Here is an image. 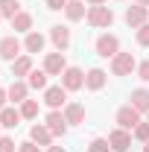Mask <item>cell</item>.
Here are the masks:
<instances>
[{"instance_id":"cell-1","label":"cell","mask_w":149,"mask_h":152,"mask_svg":"<svg viewBox=\"0 0 149 152\" xmlns=\"http://www.w3.org/2000/svg\"><path fill=\"white\" fill-rule=\"evenodd\" d=\"M88 23L91 26H96V29H102V26H111L114 23V12L108 9V6H88Z\"/></svg>"},{"instance_id":"cell-2","label":"cell","mask_w":149,"mask_h":152,"mask_svg":"<svg viewBox=\"0 0 149 152\" xmlns=\"http://www.w3.org/2000/svg\"><path fill=\"white\" fill-rule=\"evenodd\" d=\"M131 70H137V61L131 53H117L111 58V73L114 76H131Z\"/></svg>"},{"instance_id":"cell-3","label":"cell","mask_w":149,"mask_h":152,"mask_svg":"<svg viewBox=\"0 0 149 152\" xmlns=\"http://www.w3.org/2000/svg\"><path fill=\"white\" fill-rule=\"evenodd\" d=\"M114 120H117V129H126V132L131 129V132H134V129H137V123H140V111H137V108H131V105H123V108L117 111Z\"/></svg>"},{"instance_id":"cell-4","label":"cell","mask_w":149,"mask_h":152,"mask_svg":"<svg viewBox=\"0 0 149 152\" xmlns=\"http://www.w3.org/2000/svg\"><path fill=\"white\" fill-rule=\"evenodd\" d=\"M96 53L102 58H114L120 53V38L117 35H99L96 38Z\"/></svg>"},{"instance_id":"cell-5","label":"cell","mask_w":149,"mask_h":152,"mask_svg":"<svg viewBox=\"0 0 149 152\" xmlns=\"http://www.w3.org/2000/svg\"><path fill=\"white\" fill-rule=\"evenodd\" d=\"M126 23H129L131 29H140L143 23H149V9L140 6V3L129 6V9H126Z\"/></svg>"},{"instance_id":"cell-6","label":"cell","mask_w":149,"mask_h":152,"mask_svg":"<svg viewBox=\"0 0 149 152\" xmlns=\"http://www.w3.org/2000/svg\"><path fill=\"white\" fill-rule=\"evenodd\" d=\"M61 85H64V91H79V88H85V73L79 67H67L61 73Z\"/></svg>"},{"instance_id":"cell-7","label":"cell","mask_w":149,"mask_h":152,"mask_svg":"<svg viewBox=\"0 0 149 152\" xmlns=\"http://www.w3.org/2000/svg\"><path fill=\"white\" fill-rule=\"evenodd\" d=\"M20 44L15 35H6L3 41H0V58H6V61H15V58H20Z\"/></svg>"},{"instance_id":"cell-8","label":"cell","mask_w":149,"mask_h":152,"mask_svg":"<svg viewBox=\"0 0 149 152\" xmlns=\"http://www.w3.org/2000/svg\"><path fill=\"white\" fill-rule=\"evenodd\" d=\"M44 70H47L50 76H61L64 70H67L64 53H47V58H44Z\"/></svg>"},{"instance_id":"cell-9","label":"cell","mask_w":149,"mask_h":152,"mask_svg":"<svg viewBox=\"0 0 149 152\" xmlns=\"http://www.w3.org/2000/svg\"><path fill=\"white\" fill-rule=\"evenodd\" d=\"M64 99H67V91H64V85H53V88H47L44 91V102L56 111L58 105H64Z\"/></svg>"},{"instance_id":"cell-10","label":"cell","mask_w":149,"mask_h":152,"mask_svg":"<svg viewBox=\"0 0 149 152\" xmlns=\"http://www.w3.org/2000/svg\"><path fill=\"white\" fill-rule=\"evenodd\" d=\"M50 38H53V44H56L58 53H64V50L70 47V29H67V26H61V23L50 29Z\"/></svg>"},{"instance_id":"cell-11","label":"cell","mask_w":149,"mask_h":152,"mask_svg":"<svg viewBox=\"0 0 149 152\" xmlns=\"http://www.w3.org/2000/svg\"><path fill=\"white\" fill-rule=\"evenodd\" d=\"M105 79H108V73H105V70H99V67H91V70L85 73V88H91V91H99V88H105Z\"/></svg>"},{"instance_id":"cell-12","label":"cell","mask_w":149,"mask_h":152,"mask_svg":"<svg viewBox=\"0 0 149 152\" xmlns=\"http://www.w3.org/2000/svg\"><path fill=\"white\" fill-rule=\"evenodd\" d=\"M108 143H111V149H114V152H126V149L131 146V134L126 132V129H117V132H111Z\"/></svg>"},{"instance_id":"cell-13","label":"cell","mask_w":149,"mask_h":152,"mask_svg":"<svg viewBox=\"0 0 149 152\" xmlns=\"http://www.w3.org/2000/svg\"><path fill=\"white\" fill-rule=\"evenodd\" d=\"M64 120H67L70 126L85 123V105H79V102H67V105H64Z\"/></svg>"},{"instance_id":"cell-14","label":"cell","mask_w":149,"mask_h":152,"mask_svg":"<svg viewBox=\"0 0 149 152\" xmlns=\"http://www.w3.org/2000/svg\"><path fill=\"white\" fill-rule=\"evenodd\" d=\"M29 140H32V143H38V146H50V140H53V132H50L47 126L35 123V126L29 129Z\"/></svg>"},{"instance_id":"cell-15","label":"cell","mask_w":149,"mask_h":152,"mask_svg":"<svg viewBox=\"0 0 149 152\" xmlns=\"http://www.w3.org/2000/svg\"><path fill=\"white\" fill-rule=\"evenodd\" d=\"M47 129H50L53 134H64V132H67L64 114H61V111H50V114H47Z\"/></svg>"},{"instance_id":"cell-16","label":"cell","mask_w":149,"mask_h":152,"mask_svg":"<svg viewBox=\"0 0 149 152\" xmlns=\"http://www.w3.org/2000/svg\"><path fill=\"white\" fill-rule=\"evenodd\" d=\"M64 15H67V20H82L88 15V12H85V0H67Z\"/></svg>"},{"instance_id":"cell-17","label":"cell","mask_w":149,"mask_h":152,"mask_svg":"<svg viewBox=\"0 0 149 152\" xmlns=\"http://www.w3.org/2000/svg\"><path fill=\"white\" fill-rule=\"evenodd\" d=\"M20 120H23L20 108H3V111H0V126H6V129H15Z\"/></svg>"},{"instance_id":"cell-18","label":"cell","mask_w":149,"mask_h":152,"mask_svg":"<svg viewBox=\"0 0 149 152\" xmlns=\"http://www.w3.org/2000/svg\"><path fill=\"white\" fill-rule=\"evenodd\" d=\"M44 44H47V38L41 35V32H26L23 50H26V53H41V50H44Z\"/></svg>"},{"instance_id":"cell-19","label":"cell","mask_w":149,"mask_h":152,"mask_svg":"<svg viewBox=\"0 0 149 152\" xmlns=\"http://www.w3.org/2000/svg\"><path fill=\"white\" fill-rule=\"evenodd\" d=\"M6 94H9V99H12V102H23V99H26V94H29V85L15 79V82L9 85V91H6Z\"/></svg>"},{"instance_id":"cell-20","label":"cell","mask_w":149,"mask_h":152,"mask_svg":"<svg viewBox=\"0 0 149 152\" xmlns=\"http://www.w3.org/2000/svg\"><path fill=\"white\" fill-rule=\"evenodd\" d=\"M12 29L15 32H32V15L29 12H18L12 18Z\"/></svg>"},{"instance_id":"cell-21","label":"cell","mask_w":149,"mask_h":152,"mask_svg":"<svg viewBox=\"0 0 149 152\" xmlns=\"http://www.w3.org/2000/svg\"><path fill=\"white\" fill-rule=\"evenodd\" d=\"M131 108H137V111H149V91H146V88L131 91Z\"/></svg>"},{"instance_id":"cell-22","label":"cell","mask_w":149,"mask_h":152,"mask_svg":"<svg viewBox=\"0 0 149 152\" xmlns=\"http://www.w3.org/2000/svg\"><path fill=\"white\" fill-rule=\"evenodd\" d=\"M32 73V58L29 56H20L12 61V76H29Z\"/></svg>"},{"instance_id":"cell-23","label":"cell","mask_w":149,"mask_h":152,"mask_svg":"<svg viewBox=\"0 0 149 152\" xmlns=\"http://www.w3.org/2000/svg\"><path fill=\"white\" fill-rule=\"evenodd\" d=\"M47 70H32L29 73V79H26V85L29 88H35V91H47Z\"/></svg>"},{"instance_id":"cell-24","label":"cell","mask_w":149,"mask_h":152,"mask_svg":"<svg viewBox=\"0 0 149 152\" xmlns=\"http://www.w3.org/2000/svg\"><path fill=\"white\" fill-rule=\"evenodd\" d=\"M18 12H20L18 0H0V15H3V18H15Z\"/></svg>"},{"instance_id":"cell-25","label":"cell","mask_w":149,"mask_h":152,"mask_svg":"<svg viewBox=\"0 0 149 152\" xmlns=\"http://www.w3.org/2000/svg\"><path fill=\"white\" fill-rule=\"evenodd\" d=\"M20 114H23L26 120H35L38 117V102L35 99H23V102H20Z\"/></svg>"},{"instance_id":"cell-26","label":"cell","mask_w":149,"mask_h":152,"mask_svg":"<svg viewBox=\"0 0 149 152\" xmlns=\"http://www.w3.org/2000/svg\"><path fill=\"white\" fill-rule=\"evenodd\" d=\"M108 149H111V143H108L105 137H93L91 146H88V152H108Z\"/></svg>"},{"instance_id":"cell-27","label":"cell","mask_w":149,"mask_h":152,"mask_svg":"<svg viewBox=\"0 0 149 152\" xmlns=\"http://www.w3.org/2000/svg\"><path fill=\"white\" fill-rule=\"evenodd\" d=\"M134 137L146 143V140H149V123H137V129H134Z\"/></svg>"},{"instance_id":"cell-28","label":"cell","mask_w":149,"mask_h":152,"mask_svg":"<svg viewBox=\"0 0 149 152\" xmlns=\"http://www.w3.org/2000/svg\"><path fill=\"white\" fill-rule=\"evenodd\" d=\"M137 44H143V47H149V23H143V26L137 29Z\"/></svg>"},{"instance_id":"cell-29","label":"cell","mask_w":149,"mask_h":152,"mask_svg":"<svg viewBox=\"0 0 149 152\" xmlns=\"http://www.w3.org/2000/svg\"><path fill=\"white\" fill-rule=\"evenodd\" d=\"M0 152H15V140L12 137H0Z\"/></svg>"},{"instance_id":"cell-30","label":"cell","mask_w":149,"mask_h":152,"mask_svg":"<svg viewBox=\"0 0 149 152\" xmlns=\"http://www.w3.org/2000/svg\"><path fill=\"white\" fill-rule=\"evenodd\" d=\"M18 152H41V146L38 143H32V140H26V143H20Z\"/></svg>"},{"instance_id":"cell-31","label":"cell","mask_w":149,"mask_h":152,"mask_svg":"<svg viewBox=\"0 0 149 152\" xmlns=\"http://www.w3.org/2000/svg\"><path fill=\"white\" fill-rule=\"evenodd\" d=\"M137 76H140L143 82H149V61H143V64H137Z\"/></svg>"},{"instance_id":"cell-32","label":"cell","mask_w":149,"mask_h":152,"mask_svg":"<svg viewBox=\"0 0 149 152\" xmlns=\"http://www.w3.org/2000/svg\"><path fill=\"white\" fill-rule=\"evenodd\" d=\"M64 6H67V0H47V9H53V12L64 9Z\"/></svg>"},{"instance_id":"cell-33","label":"cell","mask_w":149,"mask_h":152,"mask_svg":"<svg viewBox=\"0 0 149 152\" xmlns=\"http://www.w3.org/2000/svg\"><path fill=\"white\" fill-rule=\"evenodd\" d=\"M6 96H9V94H6V91H3V88H0V111H3V108H6Z\"/></svg>"},{"instance_id":"cell-34","label":"cell","mask_w":149,"mask_h":152,"mask_svg":"<svg viewBox=\"0 0 149 152\" xmlns=\"http://www.w3.org/2000/svg\"><path fill=\"white\" fill-rule=\"evenodd\" d=\"M47 152H67V149H61V146H47Z\"/></svg>"},{"instance_id":"cell-35","label":"cell","mask_w":149,"mask_h":152,"mask_svg":"<svg viewBox=\"0 0 149 152\" xmlns=\"http://www.w3.org/2000/svg\"><path fill=\"white\" fill-rule=\"evenodd\" d=\"M91 6H105V0H88Z\"/></svg>"},{"instance_id":"cell-36","label":"cell","mask_w":149,"mask_h":152,"mask_svg":"<svg viewBox=\"0 0 149 152\" xmlns=\"http://www.w3.org/2000/svg\"><path fill=\"white\" fill-rule=\"evenodd\" d=\"M137 3H140V6H149V0H137Z\"/></svg>"},{"instance_id":"cell-37","label":"cell","mask_w":149,"mask_h":152,"mask_svg":"<svg viewBox=\"0 0 149 152\" xmlns=\"http://www.w3.org/2000/svg\"><path fill=\"white\" fill-rule=\"evenodd\" d=\"M143 152H149V140H146V143H143Z\"/></svg>"},{"instance_id":"cell-38","label":"cell","mask_w":149,"mask_h":152,"mask_svg":"<svg viewBox=\"0 0 149 152\" xmlns=\"http://www.w3.org/2000/svg\"><path fill=\"white\" fill-rule=\"evenodd\" d=\"M0 18H3V15H0Z\"/></svg>"},{"instance_id":"cell-39","label":"cell","mask_w":149,"mask_h":152,"mask_svg":"<svg viewBox=\"0 0 149 152\" xmlns=\"http://www.w3.org/2000/svg\"><path fill=\"white\" fill-rule=\"evenodd\" d=\"M146 114H149V111H146Z\"/></svg>"}]
</instances>
